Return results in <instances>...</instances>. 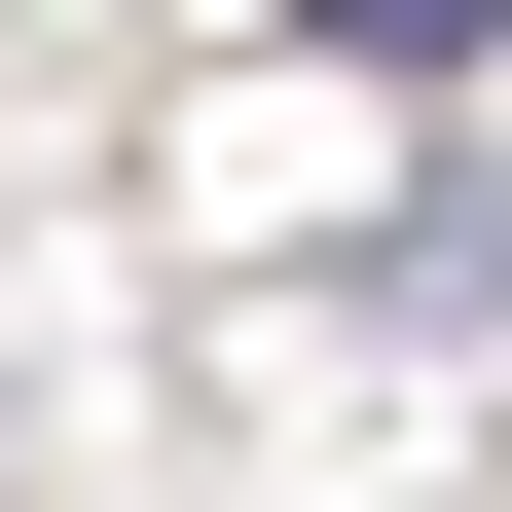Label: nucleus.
Returning <instances> with one entry per match:
<instances>
[{
	"instance_id": "f257e3e1",
	"label": "nucleus",
	"mask_w": 512,
	"mask_h": 512,
	"mask_svg": "<svg viewBox=\"0 0 512 512\" xmlns=\"http://www.w3.org/2000/svg\"><path fill=\"white\" fill-rule=\"evenodd\" d=\"M476 37H512V0H330V74H476Z\"/></svg>"
}]
</instances>
